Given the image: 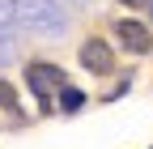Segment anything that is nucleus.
Wrapping results in <instances>:
<instances>
[{
  "label": "nucleus",
  "instance_id": "nucleus-1",
  "mask_svg": "<svg viewBox=\"0 0 153 149\" xmlns=\"http://www.w3.org/2000/svg\"><path fill=\"white\" fill-rule=\"evenodd\" d=\"M26 85L34 89L38 107H43V111H51V94H60V89L68 85V77H64L55 64H30V68H26Z\"/></svg>",
  "mask_w": 153,
  "mask_h": 149
},
{
  "label": "nucleus",
  "instance_id": "nucleus-2",
  "mask_svg": "<svg viewBox=\"0 0 153 149\" xmlns=\"http://www.w3.org/2000/svg\"><path fill=\"white\" fill-rule=\"evenodd\" d=\"M115 39H119V47L128 55H149V47H153L149 26L136 22V17H119V22H115Z\"/></svg>",
  "mask_w": 153,
  "mask_h": 149
},
{
  "label": "nucleus",
  "instance_id": "nucleus-3",
  "mask_svg": "<svg viewBox=\"0 0 153 149\" xmlns=\"http://www.w3.org/2000/svg\"><path fill=\"white\" fill-rule=\"evenodd\" d=\"M81 68L94 72V77H106V72L115 68L111 43H106V39H85V43H81Z\"/></svg>",
  "mask_w": 153,
  "mask_h": 149
},
{
  "label": "nucleus",
  "instance_id": "nucleus-4",
  "mask_svg": "<svg viewBox=\"0 0 153 149\" xmlns=\"http://www.w3.org/2000/svg\"><path fill=\"white\" fill-rule=\"evenodd\" d=\"M55 107H60L64 115H72V111H81V107H85V94H81V89H72V85H64V89H60V102H55Z\"/></svg>",
  "mask_w": 153,
  "mask_h": 149
},
{
  "label": "nucleus",
  "instance_id": "nucleus-5",
  "mask_svg": "<svg viewBox=\"0 0 153 149\" xmlns=\"http://www.w3.org/2000/svg\"><path fill=\"white\" fill-rule=\"evenodd\" d=\"M0 107H9V111H17V89H13L9 81H0Z\"/></svg>",
  "mask_w": 153,
  "mask_h": 149
},
{
  "label": "nucleus",
  "instance_id": "nucleus-6",
  "mask_svg": "<svg viewBox=\"0 0 153 149\" xmlns=\"http://www.w3.org/2000/svg\"><path fill=\"white\" fill-rule=\"evenodd\" d=\"M123 4H132V9H136V4H145V0H123Z\"/></svg>",
  "mask_w": 153,
  "mask_h": 149
},
{
  "label": "nucleus",
  "instance_id": "nucleus-7",
  "mask_svg": "<svg viewBox=\"0 0 153 149\" xmlns=\"http://www.w3.org/2000/svg\"><path fill=\"white\" fill-rule=\"evenodd\" d=\"M149 13H153V4H149Z\"/></svg>",
  "mask_w": 153,
  "mask_h": 149
}]
</instances>
